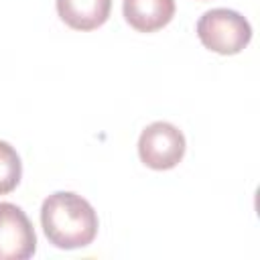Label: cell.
Listing matches in <instances>:
<instances>
[{
  "label": "cell",
  "instance_id": "1",
  "mask_svg": "<svg viewBox=\"0 0 260 260\" xmlns=\"http://www.w3.org/2000/svg\"><path fill=\"white\" fill-rule=\"evenodd\" d=\"M41 225L55 248L75 250L93 242L100 221L87 199L71 191H57L43 201Z\"/></svg>",
  "mask_w": 260,
  "mask_h": 260
},
{
  "label": "cell",
  "instance_id": "6",
  "mask_svg": "<svg viewBox=\"0 0 260 260\" xmlns=\"http://www.w3.org/2000/svg\"><path fill=\"white\" fill-rule=\"evenodd\" d=\"M112 10V0H57L59 18L75 30L102 26Z\"/></svg>",
  "mask_w": 260,
  "mask_h": 260
},
{
  "label": "cell",
  "instance_id": "2",
  "mask_svg": "<svg viewBox=\"0 0 260 260\" xmlns=\"http://www.w3.org/2000/svg\"><path fill=\"white\" fill-rule=\"evenodd\" d=\"M197 37L213 53L236 55L250 43L252 26L236 10L211 8L197 20Z\"/></svg>",
  "mask_w": 260,
  "mask_h": 260
},
{
  "label": "cell",
  "instance_id": "3",
  "mask_svg": "<svg viewBox=\"0 0 260 260\" xmlns=\"http://www.w3.org/2000/svg\"><path fill=\"white\" fill-rule=\"evenodd\" d=\"M185 146V136L177 126L171 122H152L138 138V156L148 169L169 171L181 162Z\"/></svg>",
  "mask_w": 260,
  "mask_h": 260
},
{
  "label": "cell",
  "instance_id": "7",
  "mask_svg": "<svg viewBox=\"0 0 260 260\" xmlns=\"http://www.w3.org/2000/svg\"><path fill=\"white\" fill-rule=\"evenodd\" d=\"M22 177V162L14 146L6 140H0V195H6L16 189Z\"/></svg>",
  "mask_w": 260,
  "mask_h": 260
},
{
  "label": "cell",
  "instance_id": "4",
  "mask_svg": "<svg viewBox=\"0 0 260 260\" xmlns=\"http://www.w3.org/2000/svg\"><path fill=\"white\" fill-rule=\"evenodd\" d=\"M37 250V236L26 213L8 201L0 203V260H26Z\"/></svg>",
  "mask_w": 260,
  "mask_h": 260
},
{
  "label": "cell",
  "instance_id": "5",
  "mask_svg": "<svg viewBox=\"0 0 260 260\" xmlns=\"http://www.w3.org/2000/svg\"><path fill=\"white\" fill-rule=\"evenodd\" d=\"M126 22L138 32H154L175 16V0H122Z\"/></svg>",
  "mask_w": 260,
  "mask_h": 260
}]
</instances>
